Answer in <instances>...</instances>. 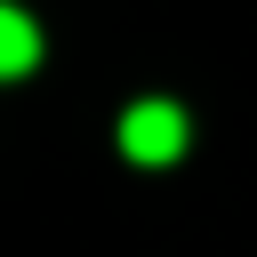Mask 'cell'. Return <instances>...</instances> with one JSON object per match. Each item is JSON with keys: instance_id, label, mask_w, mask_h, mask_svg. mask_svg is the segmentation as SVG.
I'll return each instance as SVG.
<instances>
[{"instance_id": "6da1fadb", "label": "cell", "mask_w": 257, "mask_h": 257, "mask_svg": "<svg viewBox=\"0 0 257 257\" xmlns=\"http://www.w3.org/2000/svg\"><path fill=\"white\" fill-rule=\"evenodd\" d=\"M120 153H128V161H177V153H185V112L161 104V96L128 104V112H120Z\"/></svg>"}, {"instance_id": "7a4b0ae2", "label": "cell", "mask_w": 257, "mask_h": 257, "mask_svg": "<svg viewBox=\"0 0 257 257\" xmlns=\"http://www.w3.org/2000/svg\"><path fill=\"white\" fill-rule=\"evenodd\" d=\"M32 64H40V24L0 0V80H16V72H32Z\"/></svg>"}]
</instances>
